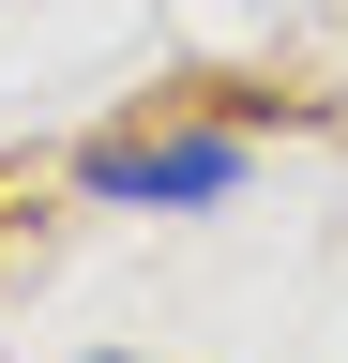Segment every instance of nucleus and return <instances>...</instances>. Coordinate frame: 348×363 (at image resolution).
I'll use <instances>...</instances> for the list:
<instances>
[{
  "mask_svg": "<svg viewBox=\"0 0 348 363\" xmlns=\"http://www.w3.org/2000/svg\"><path fill=\"white\" fill-rule=\"evenodd\" d=\"M91 363H137V348H91Z\"/></svg>",
  "mask_w": 348,
  "mask_h": 363,
  "instance_id": "obj_2",
  "label": "nucleus"
},
{
  "mask_svg": "<svg viewBox=\"0 0 348 363\" xmlns=\"http://www.w3.org/2000/svg\"><path fill=\"white\" fill-rule=\"evenodd\" d=\"M91 197H121V212H212V197H242V136H106Z\"/></svg>",
  "mask_w": 348,
  "mask_h": 363,
  "instance_id": "obj_1",
  "label": "nucleus"
}]
</instances>
